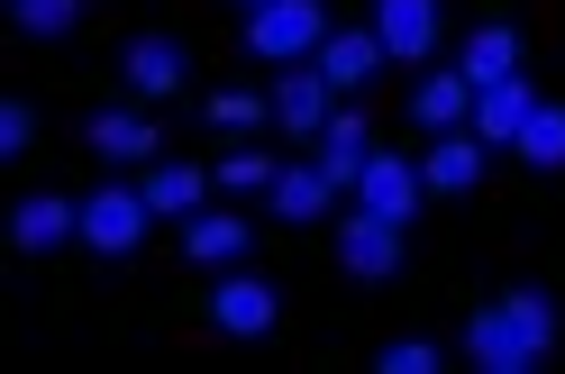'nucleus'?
<instances>
[{
    "instance_id": "nucleus-15",
    "label": "nucleus",
    "mask_w": 565,
    "mask_h": 374,
    "mask_svg": "<svg viewBox=\"0 0 565 374\" xmlns=\"http://www.w3.org/2000/svg\"><path fill=\"white\" fill-rule=\"evenodd\" d=\"M365 164H374V128H365L356 110H338V119L320 128V174H329L338 192H356V183H365Z\"/></svg>"
},
{
    "instance_id": "nucleus-13",
    "label": "nucleus",
    "mask_w": 565,
    "mask_h": 374,
    "mask_svg": "<svg viewBox=\"0 0 565 374\" xmlns=\"http://www.w3.org/2000/svg\"><path fill=\"white\" fill-rule=\"evenodd\" d=\"M456 74H466L475 92H492V83H511L520 74V28H502V19H483L466 46H456Z\"/></svg>"
},
{
    "instance_id": "nucleus-2",
    "label": "nucleus",
    "mask_w": 565,
    "mask_h": 374,
    "mask_svg": "<svg viewBox=\"0 0 565 374\" xmlns=\"http://www.w3.org/2000/svg\"><path fill=\"white\" fill-rule=\"evenodd\" d=\"M329 38L338 28H329L320 0H256V10H246V55L256 64H310Z\"/></svg>"
},
{
    "instance_id": "nucleus-8",
    "label": "nucleus",
    "mask_w": 565,
    "mask_h": 374,
    "mask_svg": "<svg viewBox=\"0 0 565 374\" xmlns=\"http://www.w3.org/2000/svg\"><path fill=\"white\" fill-rule=\"evenodd\" d=\"M419 192H429V174L419 164H402V156H374L365 164V183H356V211H374V220H419Z\"/></svg>"
},
{
    "instance_id": "nucleus-27",
    "label": "nucleus",
    "mask_w": 565,
    "mask_h": 374,
    "mask_svg": "<svg viewBox=\"0 0 565 374\" xmlns=\"http://www.w3.org/2000/svg\"><path fill=\"white\" fill-rule=\"evenodd\" d=\"M246 10H256V0H246Z\"/></svg>"
},
{
    "instance_id": "nucleus-10",
    "label": "nucleus",
    "mask_w": 565,
    "mask_h": 374,
    "mask_svg": "<svg viewBox=\"0 0 565 374\" xmlns=\"http://www.w3.org/2000/svg\"><path fill=\"white\" fill-rule=\"evenodd\" d=\"M83 147L100 156V164H156V119L147 110H92V128H83Z\"/></svg>"
},
{
    "instance_id": "nucleus-19",
    "label": "nucleus",
    "mask_w": 565,
    "mask_h": 374,
    "mask_svg": "<svg viewBox=\"0 0 565 374\" xmlns=\"http://www.w3.org/2000/svg\"><path fill=\"white\" fill-rule=\"evenodd\" d=\"M183 256H192V265H237V256H246V220L192 211V220H183Z\"/></svg>"
},
{
    "instance_id": "nucleus-18",
    "label": "nucleus",
    "mask_w": 565,
    "mask_h": 374,
    "mask_svg": "<svg viewBox=\"0 0 565 374\" xmlns=\"http://www.w3.org/2000/svg\"><path fill=\"white\" fill-rule=\"evenodd\" d=\"M265 201H274V220H292V228H301V220H329V201H338V183L320 174V156H310V164H282Z\"/></svg>"
},
{
    "instance_id": "nucleus-17",
    "label": "nucleus",
    "mask_w": 565,
    "mask_h": 374,
    "mask_svg": "<svg viewBox=\"0 0 565 374\" xmlns=\"http://www.w3.org/2000/svg\"><path fill=\"white\" fill-rule=\"evenodd\" d=\"M483 138H475V128H447V138L429 147V156H419V174H429V192H475L483 183Z\"/></svg>"
},
{
    "instance_id": "nucleus-6",
    "label": "nucleus",
    "mask_w": 565,
    "mask_h": 374,
    "mask_svg": "<svg viewBox=\"0 0 565 374\" xmlns=\"http://www.w3.org/2000/svg\"><path fill=\"white\" fill-rule=\"evenodd\" d=\"M338 265H347L356 284H393V275H402V228L374 220V211L338 220Z\"/></svg>"
},
{
    "instance_id": "nucleus-16",
    "label": "nucleus",
    "mask_w": 565,
    "mask_h": 374,
    "mask_svg": "<svg viewBox=\"0 0 565 374\" xmlns=\"http://www.w3.org/2000/svg\"><path fill=\"white\" fill-rule=\"evenodd\" d=\"M529 74H511V83H492V92H475V138L483 147H520V128H529Z\"/></svg>"
},
{
    "instance_id": "nucleus-4",
    "label": "nucleus",
    "mask_w": 565,
    "mask_h": 374,
    "mask_svg": "<svg viewBox=\"0 0 565 374\" xmlns=\"http://www.w3.org/2000/svg\"><path fill=\"white\" fill-rule=\"evenodd\" d=\"M265 100H274V128H282V138H320V128L338 119V110H329L338 92H329V74H320V64H282Z\"/></svg>"
},
{
    "instance_id": "nucleus-7",
    "label": "nucleus",
    "mask_w": 565,
    "mask_h": 374,
    "mask_svg": "<svg viewBox=\"0 0 565 374\" xmlns=\"http://www.w3.org/2000/svg\"><path fill=\"white\" fill-rule=\"evenodd\" d=\"M365 28L383 38L393 64H429V55H438V0H374Z\"/></svg>"
},
{
    "instance_id": "nucleus-9",
    "label": "nucleus",
    "mask_w": 565,
    "mask_h": 374,
    "mask_svg": "<svg viewBox=\"0 0 565 374\" xmlns=\"http://www.w3.org/2000/svg\"><path fill=\"white\" fill-rule=\"evenodd\" d=\"M183 74H192V64H183V46H173V38H128V46H119V83H128L137 100H173V92H183Z\"/></svg>"
},
{
    "instance_id": "nucleus-26",
    "label": "nucleus",
    "mask_w": 565,
    "mask_h": 374,
    "mask_svg": "<svg viewBox=\"0 0 565 374\" xmlns=\"http://www.w3.org/2000/svg\"><path fill=\"white\" fill-rule=\"evenodd\" d=\"M38 138V119H28V100H0V156H28Z\"/></svg>"
},
{
    "instance_id": "nucleus-20",
    "label": "nucleus",
    "mask_w": 565,
    "mask_h": 374,
    "mask_svg": "<svg viewBox=\"0 0 565 374\" xmlns=\"http://www.w3.org/2000/svg\"><path fill=\"white\" fill-rule=\"evenodd\" d=\"M137 192L156 201V220H192L210 183H201V164H147V183H137Z\"/></svg>"
},
{
    "instance_id": "nucleus-12",
    "label": "nucleus",
    "mask_w": 565,
    "mask_h": 374,
    "mask_svg": "<svg viewBox=\"0 0 565 374\" xmlns=\"http://www.w3.org/2000/svg\"><path fill=\"white\" fill-rule=\"evenodd\" d=\"M10 237L28 256H46V247H64V237H83V201H55V192H28L19 211H10Z\"/></svg>"
},
{
    "instance_id": "nucleus-1",
    "label": "nucleus",
    "mask_w": 565,
    "mask_h": 374,
    "mask_svg": "<svg viewBox=\"0 0 565 374\" xmlns=\"http://www.w3.org/2000/svg\"><path fill=\"white\" fill-rule=\"evenodd\" d=\"M547 348H556V301L539 284L483 301L466 320V365L475 374H529V365H547Z\"/></svg>"
},
{
    "instance_id": "nucleus-3",
    "label": "nucleus",
    "mask_w": 565,
    "mask_h": 374,
    "mask_svg": "<svg viewBox=\"0 0 565 374\" xmlns=\"http://www.w3.org/2000/svg\"><path fill=\"white\" fill-rule=\"evenodd\" d=\"M147 220H156L147 192L100 183V192L83 201V247H92V256H137V247H147Z\"/></svg>"
},
{
    "instance_id": "nucleus-23",
    "label": "nucleus",
    "mask_w": 565,
    "mask_h": 374,
    "mask_svg": "<svg viewBox=\"0 0 565 374\" xmlns=\"http://www.w3.org/2000/svg\"><path fill=\"white\" fill-rule=\"evenodd\" d=\"M274 174H282V164L265 147H228L220 156V192H274Z\"/></svg>"
},
{
    "instance_id": "nucleus-14",
    "label": "nucleus",
    "mask_w": 565,
    "mask_h": 374,
    "mask_svg": "<svg viewBox=\"0 0 565 374\" xmlns=\"http://www.w3.org/2000/svg\"><path fill=\"white\" fill-rule=\"evenodd\" d=\"M411 119L429 128V138H447V128H475V83L456 74V64H447V74H419V92H411Z\"/></svg>"
},
{
    "instance_id": "nucleus-22",
    "label": "nucleus",
    "mask_w": 565,
    "mask_h": 374,
    "mask_svg": "<svg viewBox=\"0 0 565 374\" xmlns=\"http://www.w3.org/2000/svg\"><path fill=\"white\" fill-rule=\"evenodd\" d=\"M10 19L28 28V38H74V28H83V0H10Z\"/></svg>"
},
{
    "instance_id": "nucleus-5",
    "label": "nucleus",
    "mask_w": 565,
    "mask_h": 374,
    "mask_svg": "<svg viewBox=\"0 0 565 374\" xmlns=\"http://www.w3.org/2000/svg\"><path fill=\"white\" fill-rule=\"evenodd\" d=\"M274 320H282V292L265 275H237V265H228L220 292H210V329H220V338H265Z\"/></svg>"
},
{
    "instance_id": "nucleus-21",
    "label": "nucleus",
    "mask_w": 565,
    "mask_h": 374,
    "mask_svg": "<svg viewBox=\"0 0 565 374\" xmlns=\"http://www.w3.org/2000/svg\"><path fill=\"white\" fill-rule=\"evenodd\" d=\"M520 164H539V174H556V164H565V110H547V100L529 110V128H520Z\"/></svg>"
},
{
    "instance_id": "nucleus-24",
    "label": "nucleus",
    "mask_w": 565,
    "mask_h": 374,
    "mask_svg": "<svg viewBox=\"0 0 565 374\" xmlns=\"http://www.w3.org/2000/svg\"><path fill=\"white\" fill-rule=\"evenodd\" d=\"M256 119H274V100H256V92H210V128H228V138H246Z\"/></svg>"
},
{
    "instance_id": "nucleus-25",
    "label": "nucleus",
    "mask_w": 565,
    "mask_h": 374,
    "mask_svg": "<svg viewBox=\"0 0 565 374\" xmlns=\"http://www.w3.org/2000/svg\"><path fill=\"white\" fill-rule=\"evenodd\" d=\"M374 365H383V374H438V348H429V338H393Z\"/></svg>"
},
{
    "instance_id": "nucleus-11",
    "label": "nucleus",
    "mask_w": 565,
    "mask_h": 374,
    "mask_svg": "<svg viewBox=\"0 0 565 374\" xmlns=\"http://www.w3.org/2000/svg\"><path fill=\"white\" fill-rule=\"evenodd\" d=\"M310 64L329 74V92H365V83H374L393 55H383V38H374V28H338V38H329L320 55H310Z\"/></svg>"
}]
</instances>
